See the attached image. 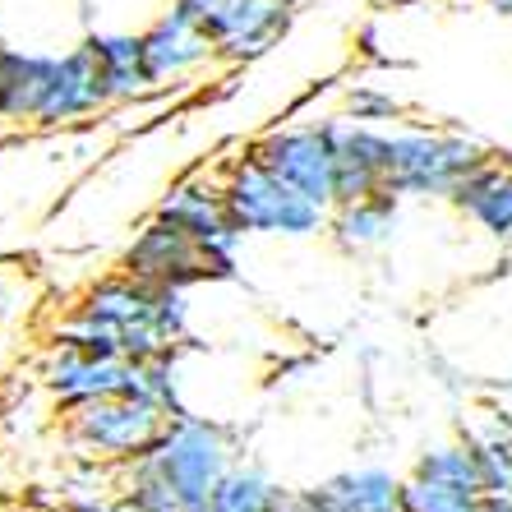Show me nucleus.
<instances>
[{
	"label": "nucleus",
	"mask_w": 512,
	"mask_h": 512,
	"mask_svg": "<svg viewBox=\"0 0 512 512\" xmlns=\"http://www.w3.org/2000/svg\"><path fill=\"white\" fill-rule=\"evenodd\" d=\"M346 107H351L356 120H365V125H374V120H397L406 111L393 93H379V88H351Z\"/></svg>",
	"instance_id": "nucleus-19"
},
{
	"label": "nucleus",
	"mask_w": 512,
	"mask_h": 512,
	"mask_svg": "<svg viewBox=\"0 0 512 512\" xmlns=\"http://www.w3.org/2000/svg\"><path fill=\"white\" fill-rule=\"evenodd\" d=\"M116 102L111 97V84L97 56L88 47H74L70 56L56 60V74H51V88H47V102L37 111V125H60V120H79V116H93L97 107Z\"/></svg>",
	"instance_id": "nucleus-9"
},
{
	"label": "nucleus",
	"mask_w": 512,
	"mask_h": 512,
	"mask_svg": "<svg viewBox=\"0 0 512 512\" xmlns=\"http://www.w3.org/2000/svg\"><path fill=\"white\" fill-rule=\"evenodd\" d=\"M282 489H273L254 471H236V476H222V485L208 494L194 512H273Z\"/></svg>",
	"instance_id": "nucleus-18"
},
{
	"label": "nucleus",
	"mask_w": 512,
	"mask_h": 512,
	"mask_svg": "<svg viewBox=\"0 0 512 512\" xmlns=\"http://www.w3.org/2000/svg\"><path fill=\"white\" fill-rule=\"evenodd\" d=\"M167 434V411L143 397H97L74 416V439L102 457H148Z\"/></svg>",
	"instance_id": "nucleus-4"
},
{
	"label": "nucleus",
	"mask_w": 512,
	"mask_h": 512,
	"mask_svg": "<svg viewBox=\"0 0 512 512\" xmlns=\"http://www.w3.org/2000/svg\"><path fill=\"white\" fill-rule=\"evenodd\" d=\"M416 476L429 485L457 489V494H471V499H485V471H480V457L471 443H448V448H434L416 462Z\"/></svg>",
	"instance_id": "nucleus-17"
},
{
	"label": "nucleus",
	"mask_w": 512,
	"mask_h": 512,
	"mask_svg": "<svg viewBox=\"0 0 512 512\" xmlns=\"http://www.w3.org/2000/svg\"><path fill=\"white\" fill-rule=\"evenodd\" d=\"M143 56H148V70L153 79H171V74H190L199 65L217 56L213 37L203 33V24L194 19V10L185 0H171V10L157 19L148 33H143Z\"/></svg>",
	"instance_id": "nucleus-8"
},
{
	"label": "nucleus",
	"mask_w": 512,
	"mask_h": 512,
	"mask_svg": "<svg viewBox=\"0 0 512 512\" xmlns=\"http://www.w3.org/2000/svg\"><path fill=\"white\" fill-rule=\"evenodd\" d=\"M153 476H162L180 499L190 503V512L199 508L227 476V439L217 425H203V420H185L176 416V425H167L162 443H157L148 457H139Z\"/></svg>",
	"instance_id": "nucleus-3"
},
{
	"label": "nucleus",
	"mask_w": 512,
	"mask_h": 512,
	"mask_svg": "<svg viewBox=\"0 0 512 512\" xmlns=\"http://www.w3.org/2000/svg\"><path fill=\"white\" fill-rule=\"evenodd\" d=\"M125 268H130V277L153 286H190V282H203V277H227L231 259L203 250L185 227L157 217L153 227L125 250Z\"/></svg>",
	"instance_id": "nucleus-5"
},
{
	"label": "nucleus",
	"mask_w": 512,
	"mask_h": 512,
	"mask_svg": "<svg viewBox=\"0 0 512 512\" xmlns=\"http://www.w3.org/2000/svg\"><path fill=\"white\" fill-rule=\"evenodd\" d=\"M203 33L213 37L217 56L250 60L263 56L291 24L296 0H185Z\"/></svg>",
	"instance_id": "nucleus-6"
},
{
	"label": "nucleus",
	"mask_w": 512,
	"mask_h": 512,
	"mask_svg": "<svg viewBox=\"0 0 512 512\" xmlns=\"http://www.w3.org/2000/svg\"><path fill=\"white\" fill-rule=\"evenodd\" d=\"M388 162H393V134H379L365 120L337 125V203L383 190Z\"/></svg>",
	"instance_id": "nucleus-10"
},
{
	"label": "nucleus",
	"mask_w": 512,
	"mask_h": 512,
	"mask_svg": "<svg viewBox=\"0 0 512 512\" xmlns=\"http://www.w3.org/2000/svg\"><path fill=\"white\" fill-rule=\"evenodd\" d=\"M259 157L286 185H296L305 199L337 208V125L319 130H282L263 139Z\"/></svg>",
	"instance_id": "nucleus-7"
},
{
	"label": "nucleus",
	"mask_w": 512,
	"mask_h": 512,
	"mask_svg": "<svg viewBox=\"0 0 512 512\" xmlns=\"http://www.w3.org/2000/svg\"><path fill=\"white\" fill-rule=\"evenodd\" d=\"M157 217H167V222L185 227L203 245V250L222 254V259H231V250H236L240 236H245V231L236 227L231 208H227V194L199 190V185H180V190L162 203V213H157Z\"/></svg>",
	"instance_id": "nucleus-12"
},
{
	"label": "nucleus",
	"mask_w": 512,
	"mask_h": 512,
	"mask_svg": "<svg viewBox=\"0 0 512 512\" xmlns=\"http://www.w3.org/2000/svg\"><path fill=\"white\" fill-rule=\"evenodd\" d=\"M333 499L342 503V512H402V489L406 480L388 476V471H346V476L328 480Z\"/></svg>",
	"instance_id": "nucleus-16"
},
{
	"label": "nucleus",
	"mask_w": 512,
	"mask_h": 512,
	"mask_svg": "<svg viewBox=\"0 0 512 512\" xmlns=\"http://www.w3.org/2000/svg\"><path fill=\"white\" fill-rule=\"evenodd\" d=\"M227 208L236 217L240 231H268V236H310L323 227V203L305 199L296 185H286L259 153L245 157L231 176L227 190Z\"/></svg>",
	"instance_id": "nucleus-2"
},
{
	"label": "nucleus",
	"mask_w": 512,
	"mask_h": 512,
	"mask_svg": "<svg viewBox=\"0 0 512 512\" xmlns=\"http://www.w3.org/2000/svg\"><path fill=\"white\" fill-rule=\"evenodd\" d=\"M485 5L499 14V19H512V0H485Z\"/></svg>",
	"instance_id": "nucleus-21"
},
{
	"label": "nucleus",
	"mask_w": 512,
	"mask_h": 512,
	"mask_svg": "<svg viewBox=\"0 0 512 512\" xmlns=\"http://www.w3.org/2000/svg\"><path fill=\"white\" fill-rule=\"evenodd\" d=\"M448 203L462 217H471L489 240L512 250V167H503L499 157H489L480 171H471Z\"/></svg>",
	"instance_id": "nucleus-11"
},
{
	"label": "nucleus",
	"mask_w": 512,
	"mask_h": 512,
	"mask_svg": "<svg viewBox=\"0 0 512 512\" xmlns=\"http://www.w3.org/2000/svg\"><path fill=\"white\" fill-rule=\"evenodd\" d=\"M397 199H402V194L374 190V194H365V199L337 203L333 231L342 236V245H351V250H370V245H383V240L397 231Z\"/></svg>",
	"instance_id": "nucleus-15"
},
{
	"label": "nucleus",
	"mask_w": 512,
	"mask_h": 512,
	"mask_svg": "<svg viewBox=\"0 0 512 512\" xmlns=\"http://www.w3.org/2000/svg\"><path fill=\"white\" fill-rule=\"evenodd\" d=\"M84 47L93 51L102 74H107L111 97H139L157 88L148 56H143V33H93Z\"/></svg>",
	"instance_id": "nucleus-14"
},
{
	"label": "nucleus",
	"mask_w": 512,
	"mask_h": 512,
	"mask_svg": "<svg viewBox=\"0 0 512 512\" xmlns=\"http://www.w3.org/2000/svg\"><path fill=\"white\" fill-rule=\"evenodd\" d=\"M19 56H24V51L0 47V120L10 111V88H14V74H19Z\"/></svg>",
	"instance_id": "nucleus-20"
},
{
	"label": "nucleus",
	"mask_w": 512,
	"mask_h": 512,
	"mask_svg": "<svg viewBox=\"0 0 512 512\" xmlns=\"http://www.w3.org/2000/svg\"><path fill=\"white\" fill-rule=\"evenodd\" d=\"M489 148L457 130H402L393 134V162L383 190L411 194V199H453L471 171L489 162Z\"/></svg>",
	"instance_id": "nucleus-1"
},
{
	"label": "nucleus",
	"mask_w": 512,
	"mask_h": 512,
	"mask_svg": "<svg viewBox=\"0 0 512 512\" xmlns=\"http://www.w3.org/2000/svg\"><path fill=\"white\" fill-rule=\"evenodd\" d=\"M130 374H134V360H97V356H84V351L65 346L60 360L51 365L47 383L65 406H84V402H97V397L125 393Z\"/></svg>",
	"instance_id": "nucleus-13"
}]
</instances>
